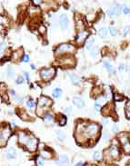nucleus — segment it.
<instances>
[{
	"label": "nucleus",
	"instance_id": "obj_43",
	"mask_svg": "<svg viewBox=\"0 0 130 166\" xmlns=\"http://www.w3.org/2000/svg\"><path fill=\"white\" fill-rule=\"evenodd\" d=\"M124 68H125V65H124L123 64H121V65H120V66H119V70L121 71V70H123Z\"/></svg>",
	"mask_w": 130,
	"mask_h": 166
},
{
	"label": "nucleus",
	"instance_id": "obj_10",
	"mask_svg": "<svg viewBox=\"0 0 130 166\" xmlns=\"http://www.w3.org/2000/svg\"><path fill=\"white\" fill-rule=\"evenodd\" d=\"M87 132L88 133L89 135H94L98 132V126L96 124H90L88 127L87 128Z\"/></svg>",
	"mask_w": 130,
	"mask_h": 166
},
{
	"label": "nucleus",
	"instance_id": "obj_32",
	"mask_svg": "<svg viewBox=\"0 0 130 166\" xmlns=\"http://www.w3.org/2000/svg\"><path fill=\"white\" fill-rule=\"evenodd\" d=\"M126 117L127 118H129V101H127V103H126Z\"/></svg>",
	"mask_w": 130,
	"mask_h": 166
},
{
	"label": "nucleus",
	"instance_id": "obj_48",
	"mask_svg": "<svg viewBox=\"0 0 130 166\" xmlns=\"http://www.w3.org/2000/svg\"><path fill=\"white\" fill-rule=\"evenodd\" d=\"M88 166H91V165H88Z\"/></svg>",
	"mask_w": 130,
	"mask_h": 166
},
{
	"label": "nucleus",
	"instance_id": "obj_22",
	"mask_svg": "<svg viewBox=\"0 0 130 166\" xmlns=\"http://www.w3.org/2000/svg\"><path fill=\"white\" fill-rule=\"evenodd\" d=\"M93 159L95 160V161H98V160H100L101 159V153H99V152H95V153H93Z\"/></svg>",
	"mask_w": 130,
	"mask_h": 166
},
{
	"label": "nucleus",
	"instance_id": "obj_41",
	"mask_svg": "<svg viewBox=\"0 0 130 166\" xmlns=\"http://www.w3.org/2000/svg\"><path fill=\"white\" fill-rule=\"evenodd\" d=\"M15 101H17V102H21V101H23V98H22L21 96H18V97L15 98Z\"/></svg>",
	"mask_w": 130,
	"mask_h": 166
},
{
	"label": "nucleus",
	"instance_id": "obj_7",
	"mask_svg": "<svg viewBox=\"0 0 130 166\" xmlns=\"http://www.w3.org/2000/svg\"><path fill=\"white\" fill-rule=\"evenodd\" d=\"M73 104L78 108H83L85 106V103H84V101H83V99L78 96L73 97Z\"/></svg>",
	"mask_w": 130,
	"mask_h": 166
},
{
	"label": "nucleus",
	"instance_id": "obj_25",
	"mask_svg": "<svg viewBox=\"0 0 130 166\" xmlns=\"http://www.w3.org/2000/svg\"><path fill=\"white\" fill-rule=\"evenodd\" d=\"M66 123H67V118H66V116L61 115V119H60V121H59V124H60L61 126H63V125L66 124Z\"/></svg>",
	"mask_w": 130,
	"mask_h": 166
},
{
	"label": "nucleus",
	"instance_id": "obj_39",
	"mask_svg": "<svg viewBox=\"0 0 130 166\" xmlns=\"http://www.w3.org/2000/svg\"><path fill=\"white\" fill-rule=\"evenodd\" d=\"M23 61H24V62H28V61H29V56L25 54L24 57H23Z\"/></svg>",
	"mask_w": 130,
	"mask_h": 166
},
{
	"label": "nucleus",
	"instance_id": "obj_12",
	"mask_svg": "<svg viewBox=\"0 0 130 166\" xmlns=\"http://www.w3.org/2000/svg\"><path fill=\"white\" fill-rule=\"evenodd\" d=\"M50 104H52V101L46 97H41L38 101V105L39 106H43V105H46V106H48Z\"/></svg>",
	"mask_w": 130,
	"mask_h": 166
},
{
	"label": "nucleus",
	"instance_id": "obj_21",
	"mask_svg": "<svg viewBox=\"0 0 130 166\" xmlns=\"http://www.w3.org/2000/svg\"><path fill=\"white\" fill-rule=\"evenodd\" d=\"M50 153L48 151H46V150H44V151L41 152V156L44 158H46V159H48V158H50Z\"/></svg>",
	"mask_w": 130,
	"mask_h": 166
},
{
	"label": "nucleus",
	"instance_id": "obj_27",
	"mask_svg": "<svg viewBox=\"0 0 130 166\" xmlns=\"http://www.w3.org/2000/svg\"><path fill=\"white\" fill-rule=\"evenodd\" d=\"M45 120H46V122H52L53 121V116L50 114H46V116H45Z\"/></svg>",
	"mask_w": 130,
	"mask_h": 166
},
{
	"label": "nucleus",
	"instance_id": "obj_4",
	"mask_svg": "<svg viewBox=\"0 0 130 166\" xmlns=\"http://www.w3.org/2000/svg\"><path fill=\"white\" fill-rule=\"evenodd\" d=\"M10 135V129L8 127L5 128L1 131V138H0V142H1V144H5V142L6 140H7V138Z\"/></svg>",
	"mask_w": 130,
	"mask_h": 166
},
{
	"label": "nucleus",
	"instance_id": "obj_5",
	"mask_svg": "<svg viewBox=\"0 0 130 166\" xmlns=\"http://www.w3.org/2000/svg\"><path fill=\"white\" fill-rule=\"evenodd\" d=\"M59 23H60V26L63 30L67 29V26H68V17H67V15H65V14L61 15L60 17H59Z\"/></svg>",
	"mask_w": 130,
	"mask_h": 166
},
{
	"label": "nucleus",
	"instance_id": "obj_35",
	"mask_svg": "<svg viewBox=\"0 0 130 166\" xmlns=\"http://www.w3.org/2000/svg\"><path fill=\"white\" fill-rule=\"evenodd\" d=\"M123 145L126 153H129V142H126V143H125V144H123Z\"/></svg>",
	"mask_w": 130,
	"mask_h": 166
},
{
	"label": "nucleus",
	"instance_id": "obj_6",
	"mask_svg": "<svg viewBox=\"0 0 130 166\" xmlns=\"http://www.w3.org/2000/svg\"><path fill=\"white\" fill-rule=\"evenodd\" d=\"M69 164V160H68V157L67 155H61L60 156V159L59 161L56 162V165L58 166H68Z\"/></svg>",
	"mask_w": 130,
	"mask_h": 166
},
{
	"label": "nucleus",
	"instance_id": "obj_34",
	"mask_svg": "<svg viewBox=\"0 0 130 166\" xmlns=\"http://www.w3.org/2000/svg\"><path fill=\"white\" fill-rule=\"evenodd\" d=\"M37 164H38V166H45V163H44L43 160H42L41 158H38V159H37Z\"/></svg>",
	"mask_w": 130,
	"mask_h": 166
},
{
	"label": "nucleus",
	"instance_id": "obj_2",
	"mask_svg": "<svg viewBox=\"0 0 130 166\" xmlns=\"http://www.w3.org/2000/svg\"><path fill=\"white\" fill-rule=\"evenodd\" d=\"M55 71L54 68H48V69H43L40 72V75H41L42 78L44 80H49L50 78H52L55 76Z\"/></svg>",
	"mask_w": 130,
	"mask_h": 166
},
{
	"label": "nucleus",
	"instance_id": "obj_42",
	"mask_svg": "<svg viewBox=\"0 0 130 166\" xmlns=\"http://www.w3.org/2000/svg\"><path fill=\"white\" fill-rule=\"evenodd\" d=\"M70 111H71V107H67V108H66V109H65V112L67 113V114H69Z\"/></svg>",
	"mask_w": 130,
	"mask_h": 166
},
{
	"label": "nucleus",
	"instance_id": "obj_24",
	"mask_svg": "<svg viewBox=\"0 0 130 166\" xmlns=\"http://www.w3.org/2000/svg\"><path fill=\"white\" fill-rule=\"evenodd\" d=\"M95 102H96L99 105H102V104H105V103L106 102V99L105 98V97H100V98H98Z\"/></svg>",
	"mask_w": 130,
	"mask_h": 166
},
{
	"label": "nucleus",
	"instance_id": "obj_14",
	"mask_svg": "<svg viewBox=\"0 0 130 166\" xmlns=\"http://www.w3.org/2000/svg\"><path fill=\"white\" fill-rule=\"evenodd\" d=\"M110 153H111V155H112L114 158L117 157V156H118V154H119V152H118V149H117V146H113L112 148L110 149Z\"/></svg>",
	"mask_w": 130,
	"mask_h": 166
},
{
	"label": "nucleus",
	"instance_id": "obj_1",
	"mask_svg": "<svg viewBox=\"0 0 130 166\" xmlns=\"http://www.w3.org/2000/svg\"><path fill=\"white\" fill-rule=\"evenodd\" d=\"M18 138H19V142L22 144L26 145V147L28 150H30V151L36 150L38 142L33 135H26L25 133L20 132L18 134Z\"/></svg>",
	"mask_w": 130,
	"mask_h": 166
},
{
	"label": "nucleus",
	"instance_id": "obj_13",
	"mask_svg": "<svg viewBox=\"0 0 130 166\" xmlns=\"http://www.w3.org/2000/svg\"><path fill=\"white\" fill-rule=\"evenodd\" d=\"M70 79H71L72 83L75 84V85H78L79 83H80V79L77 76H76L75 73H70Z\"/></svg>",
	"mask_w": 130,
	"mask_h": 166
},
{
	"label": "nucleus",
	"instance_id": "obj_37",
	"mask_svg": "<svg viewBox=\"0 0 130 166\" xmlns=\"http://www.w3.org/2000/svg\"><path fill=\"white\" fill-rule=\"evenodd\" d=\"M24 75H25V77H26V82L29 83V81H30V76H29V75H28L26 72H24Z\"/></svg>",
	"mask_w": 130,
	"mask_h": 166
},
{
	"label": "nucleus",
	"instance_id": "obj_16",
	"mask_svg": "<svg viewBox=\"0 0 130 166\" xmlns=\"http://www.w3.org/2000/svg\"><path fill=\"white\" fill-rule=\"evenodd\" d=\"M56 136L60 141H64L66 139V134L63 131H56Z\"/></svg>",
	"mask_w": 130,
	"mask_h": 166
},
{
	"label": "nucleus",
	"instance_id": "obj_40",
	"mask_svg": "<svg viewBox=\"0 0 130 166\" xmlns=\"http://www.w3.org/2000/svg\"><path fill=\"white\" fill-rule=\"evenodd\" d=\"M112 131L113 132H117V131H118V126H117V124H115L114 126H113Z\"/></svg>",
	"mask_w": 130,
	"mask_h": 166
},
{
	"label": "nucleus",
	"instance_id": "obj_18",
	"mask_svg": "<svg viewBox=\"0 0 130 166\" xmlns=\"http://www.w3.org/2000/svg\"><path fill=\"white\" fill-rule=\"evenodd\" d=\"M93 43H94V38L93 37H89L87 40V42H86V48H87V49H90V48H91V45H93Z\"/></svg>",
	"mask_w": 130,
	"mask_h": 166
},
{
	"label": "nucleus",
	"instance_id": "obj_11",
	"mask_svg": "<svg viewBox=\"0 0 130 166\" xmlns=\"http://www.w3.org/2000/svg\"><path fill=\"white\" fill-rule=\"evenodd\" d=\"M15 153H17V152H15V148L11 147V148H8L7 151H6L5 154H6V157H7V159H13V158H15Z\"/></svg>",
	"mask_w": 130,
	"mask_h": 166
},
{
	"label": "nucleus",
	"instance_id": "obj_23",
	"mask_svg": "<svg viewBox=\"0 0 130 166\" xmlns=\"http://www.w3.org/2000/svg\"><path fill=\"white\" fill-rule=\"evenodd\" d=\"M109 32H110L111 35H113V36H116L117 34V29L115 27H113V26H109Z\"/></svg>",
	"mask_w": 130,
	"mask_h": 166
},
{
	"label": "nucleus",
	"instance_id": "obj_31",
	"mask_svg": "<svg viewBox=\"0 0 130 166\" xmlns=\"http://www.w3.org/2000/svg\"><path fill=\"white\" fill-rule=\"evenodd\" d=\"M5 48H6V43H5V42H2V43L0 44V54L3 53V51L5 50Z\"/></svg>",
	"mask_w": 130,
	"mask_h": 166
},
{
	"label": "nucleus",
	"instance_id": "obj_36",
	"mask_svg": "<svg viewBox=\"0 0 130 166\" xmlns=\"http://www.w3.org/2000/svg\"><path fill=\"white\" fill-rule=\"evenodd\" d=\"M109 138V134H103V135H102V140L103 141H106V140H107V139Z\"/></svg>",
	"mask_w": 130,
	"mask_h": 166
},
{
	"label": "nucleus",
	"instance_id": "obj_26",
	"mask_svg": "<svg viewBox=\"0 0 130 166\" xmlns=\"http://www.w3.org/2000/svg\"><path fill=\"white\" fill-rule=\"evenodd\" d=\"M26 104H27V106L30 108V109H34V108H35V104H34V102H33L32 100H29V101L26 103Z\"/></svg>",
	"mask_w": 130,
	"mask_h": 166
},
{
	"label": "nucleus",
	"instance_id": "obj_33",
	"mask_svg": "<svg viewBox=\"0 0 130 166\" xmlns=\"http://www.w3.org/2000/svg\"><path fill=\"white\" fill-rule=\"evenodd\" d=\"M128 32H129V27H128V26H126L125 29L123 30V35H124V36H126V35L128 34Z\"/></svg>",
	"mask_w": 130,
	"mask_h": 166
},
{
	"label": "nucleus",
	"instance_id": "obj_20",
	"mask_svg": "<svg viewBox=\"0 0 130 166\" xmlns=\"http://www.w3.org/2000/svg\"><path fill=\"white\" fill-rule=\"evenodd\" d=\"M98 54V46H94L93 48L91 49V56L93 57H95V56Z\"/></svg>",
	"mask_w": 130,
	"mask_h": 166
},
{
	"label": "nucleus",
	"instance_id": "obj_46",
	"mask_svg": "<svg viewBox=\"0 0 130 166\" xmlns=\"http://www.w3.org/2000/svg\"><path fill=\"white\" fill-rule=\"evenodd\" d=\"M34 2H35V4H40L41 1H34Z\"/></svg>",
	"mask_w": 130,
	"mask_h": 166
},
{
	"label": "nucleus",
	"instance_id": "obj_38",
	"mask_svg": "<svg viewBox=\"0 0 130 166\" xmlns=\"http://www.w3.org/2000/svg\"><path fill=\"white\" fill-rule=\"evenodd\" d=\"M123 13L125 14V15L129 14V8H128V7H124V8H123Z\"/></svg>",
	"mask_w": 130,
	"mask_h": 166
},
{
	"label": "nucleus",
	"instance_id": "obj_30",
	"mask_svg": "<svg viewBox=\"0 0 130 166\" xmlns=\"http://www.w3.org/2000/svg\"><path fill=\"white\" fill-rule=\"evenodd\" d=\"M23 82H24V77H23L22 76H18V79H17V84H22Z\"/></svg>",
	"mask_w": 130,
	"mask_h": 166
},
{
	"label": "nucleus",
	"instance_id": "obj_15",
	"mask_svg": "<svg viewBox=\"0 0 130 166\" xmlns=\"http://www.w3.org/2000/svg\"><path fill=\"white\" fill-rule=\"evenodd\" d=\"M98 35H99V36H101V37L106 36V35H107V29H106V27L100 28L99 30H98Z\"/></svg>",
	"mask_w": 130,
	"mask_h": 166
},
{
	"label": "nucleus",
	"instance_id": "obj_17",
	"mask_svg": "<svg viewBox=\"0 0 130 166\" xmlns=\"http://www.w3.org/2000/svg\"><path fill=\"white\" fill-rule=\"evenodd\" d=\"M61 95H62V90H61L60 88H56L53 91V96L56 97V98L60 97Z\"/></svg>",
	"mask_w": 130,
	"mask_h": 166
},
{
	"label": "nucleus",
	"instance_id": "obj_9",
	"mask_svg": "<svg viewBox=\"0 0 130 166\" xmlns=\"http://www.w3.org/2000/svg\"><path fill=\"white\" fill-rule=\"evenodd\" d=\"M87 36H88V32H87V31H82V32H80L78 34L76 41H77L78 44H82L83 42L85 41V39L87 38Z\"/></svg>",
	"mask_w": 130,
	"mask_h": 166
},
{
	"label": "nucleus",
	"instance_id": "obj_28",
	"mask_svg": "<svg viewBox=\"0 0 130 166\" xmlns=\"http://www.w3.org/2000/svg\"><path fill=\"white\" fill-rule=\"evenodd\" d=\"M114 96H115V100H116V101H122V100H123V96H122L121 95L116 94Z\"/></svg>",
	"mask_w": 130,
	"mask_h": 166
},
{
	"label": "nucleus",
	"instance_id": "obj_29",
	"mask_svg": "<svg viewBox=\"0 0 130 166\" xmlns=\"http://www.w3.org/2000/svg\"><path fill=\"white\" fill-rule=\"evenodd\" d=\"M7 75L8 77H11L12 75H13V69H12V67H9L8 69L7 70Z\"/></svg>",
	"mask_w": 130,
	"mask_h": 166
},
{
	"label": "nucleus",
	"instance_id": "obj_44",
	"mask_svg": "<svg viewBox=\"0 0 130 166\" xmlns=\"http://www.w3.org/2000/svg\"><path fill=\"white\" fill-rule=\"evenodd\" d=\"M82 165H83V162H79L78 163H76L75 166H82Z\"/></svg>",
	"mask_w": 130,
	"mask_h": 166
},
{
	"label": "nucleus",
	"instance_id": "obj_47",
	"mask_svg": "<svg viewBox=\"0 0 130 166\" xmlns=\"http://www.w3.org/2000/svg\"><path fill=\"white\" fill-rule=\"evenodd\" d=\"M11 94H12L13 95H15V93L14 92V91H11Z\"/></svg>",
	"mask_w": 130,
	"mask_h": 166
},
{
	"label": "nucleus",
	"instance_id": "obj_45",
	"mask_svg": "<svg viewBox=\"0 0 130 166\" xmlns=\"http://www.w3.org/2000/svg\"><path fill=\"white\" fill-rule=\"evenodd\" d=\"M102 123H104V124H106V123H107V121H106V119H102Z\"/></svg>",
	"mask_w": 130,
	"mask_h": 166
},
{
	"label": "nucleus",
	"instance_id": "obj_3",
	"mask_svg": "<svg viewBox=\"0 0 130 166\" xmlns=\"http://www.w3.org/2000/svg\"><path fill=\"white\" fill-rule=\"evenodd\" d=\"M74 46L69 44H62V45H59V47L57 48V52H71V51H74Z\"/></svg>",
	"mask_w": 130,
	"mask_h": 166
},
{
	"label": "nucleus",
	"instance_id": "obj_19",
	"mask_svg": "<svg viewBox=\"0 0 130 166\" xmlns=\"http://www.w3.org/2000/svg\"><path fill=\"white\" fill-rule=\"evenodd\" d=\"M104 65L106 66V70H107L109 73H113V72H114V67H113V65H111V64H109L108 62H105Z\"/></svg>",
	"mask_w": 130,
	"mask_h": 166
},
{
	"label": "nucleus",
	"instance_id": "obj_8",
	"mask_svg": "<svg viewBox=\"0 0 130 166\" xmlns=\"http://www.w3.org/2000/svg\"><path fill=\"white\" fill-rule=\"evenodd\" d=\"M119 12H120L119 7H113L106 11V14H107V15H109L110 17H112V16H114V15H119Z\"/></svg>",
	"mask_w": 130,
	"mask_h": 166
}]
</instances>
